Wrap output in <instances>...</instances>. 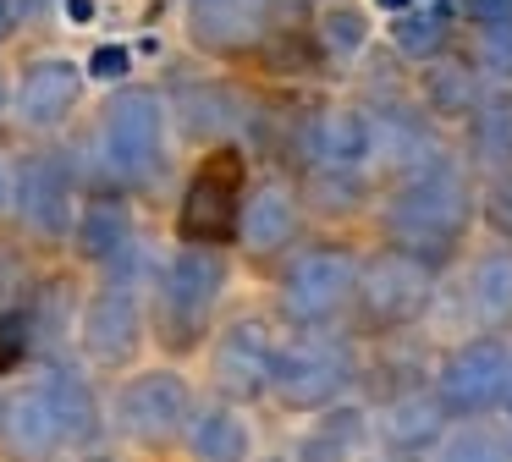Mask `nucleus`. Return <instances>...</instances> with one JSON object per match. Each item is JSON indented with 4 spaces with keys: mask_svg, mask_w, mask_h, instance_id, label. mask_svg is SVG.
I'll return each instance as SVG.
<instances>
[{
    "mask_svg": "<svg viewBox=\"0 0 512 462\" xmlns=\"http://www.w3.org/2000/svg\"><path fill=\"white\" fill-rule=\"evenodd\" d=\"M243 154L221 149L204 160V171L193 176L188 187V204H182V237L188 242H232L237 237V215H243Z\"/></svg>",
    "mask_w": 512,
    "mask_h": 462,
    "instance_id": "1",
    "label": "nucleus"
},
{
    "mask_svg": "<svg viewBox=\"0 0 512 462\" xmlns=\"http://www.w3.org/2000/svg\"><path fill=\"white\" fill-rule=\"evenodd\" d=\"M221 259L204 248H188L177 264H171L166 275V341H177V347H188L193 336H199L204 314H210L215 292H221Z\"/></svg>",
    "mask_w": 512,
    "mask_h": 462,
    "instance_id": "2",
    "label": "nucleus"
},
{
    "mask_svg": "<svg viewBox=\"0 0 512 462\" xmlns=\"http://www.w3.org/2000/svg\"><path fill=\"white\" fill-rule=\"evenodd\" d=\"M116 418H122V429L133 440H149V446H160V440L177 435V424L188 418V385L177 380V374H138L133 385L122 391V402H116Z\"/></svg>",
    "mask_w": 512,
    "mask_h": 462,
    "instance_id": "3",
    "label": "nucleus"
},
{
    "mask_svg": "<svg viewBox=\"0 0 512 462\" xmlns=\"http://www.w3.org/2000/svg\"><path fill=\"white\" fill-rule=\"evenodd\" d=\"M468 215V198L457 182H424L419 193H408L397 209H391V231L413 248H446L457 237Z\"/></svg>",
    "mask_w": 512,
    "mask_h": 462,
    "instance_id": "4",
    "label": "nucleus"
},
{
    "mask_svg": "<svg viewBox=\"0 0 512 462\" xmlns=\"http://www.w3.org/2000/svg\"><path fill=\"white\" fill-rule=\"evenodd\" d=\"M160 143V105L155 94H116V105L105 110V149H111V165L122 176H144L149 160H155Z\"/></svg>",
    "mask_w": 512,
    "mask_h": 462,
    "instance_id": "5",
    "label": "nucleus"
},
{
    "mask_svg": "<svg viewBox=\"0 0 512 462\" xmlns=\"http://www.w3.org/2000/svg\"><path fill=\"white\" fill-rule=\"evenodd\" d=\"M512 380V363H507V347L501 341H468L441 374V396L457 407V413H479L490 407Z\"/></svg>",
    "mask_w": 512,
    "mask_h": 462,
    "instance_id": "6",
    "label": "nucleus"
},
{
    "mask_svg": "<svg viewBox=\"0 0 512 462\" xmlns=\"http://www.w3.org/2000/svg\"><path fill=\"white\" fill-rule=\"evenodd\" d=\"M342 380H347V363H342V352L325 347V341H292L276 358V385H281V402L287 407L331 402Z\"/></svg>",
    "mask_w": 512,
    "mask_h": 462,
    "instance_id": "7",
    "label": "nucleus"
},
{
    "mask_svg": "<svg viewBox=\"0 0 512 462\" xmlns=\"http://www.w3.org/2000/svg\"><path fill=\"white\" fill-rule=\"evenodd\" d=\"M353 292V259L347 253H309L298 270L287 275V314L292 319H325L342 297Z\"/></svg>",
    "mask_w": 512,
    "mask_h": 462,
    "instance_id": "8",
    "label": "nucleus"
},
{
    "mask_svg": "<svg viewBox=\"0 0 512 462\" xmlns=\"http://www.w3.org/2000/svg\"><path fill=\"white\" fill-rule=\"evenodd\" d=\"M270 380V341H265V325H232L215 347V385L226 396H259Z\"/></svg>",
    "mask_w": 512,
    "mask_h": 462,
    "instance_id": "9",
    "label": "nucleus"
},
{
    "mask_svg": "<svg viewBox=\"0 0 512 462\" xmlns=\"http://www.w3.org/2000/svg\"><path fill=\"white\" fill-rule=\"evenodd\" d=\"M0 435H6V451H12L17 462H50V451L61 446V429H56V413H50L45 391L12 396Z\"/></svg>",
    "mask_w": 512,
    "mask_h": 462,
    "instance_id": "10",
    "label": "nucleus"
},
{
    "mask_svg": "<svg viewBox=\"0 0 512 462\" xmlns=\"http://www.w3.org/2000/svg\"><path fill=\"white\" fill-rule=\"evenodd\" d=\"M364 303L375 319H408L424 303V264L408 253H386L364 281Z\"/></svg>",
    "mask_w": 512,
    "mask_h": 462,
    "instance_id": "11",
    "label": "nucleus"
},
{
    "mask_svg": "<svg viewBox=\"0 0 512 462\" xmlns=\"http://www.w3.org/2000/svg\"><path fill=\"white\" fill-rule=\"evenodd\" d=\"M83 336H89V352L100 363H122L133 358L138 347V308L127 292H100L89 308V319H83Z\"/></svg>",
    "mask_w": 512,
    "mask_h": 462,
    "instance_id": "12",
    "label": "nucleus"
},
{
    "mask_svg": "<svg viewBox=\"0 0 512 462\" xmlns=\"http://www.w3.org/2000/svg\"><path fill=\"white\" fill-rule=\"evenodd\" d=\"M72 99H78V72H72L67 61H39L34 72L23 77L17 110H23V121H34V127H50V121H61L72 110Z\"/></svg>",
    "mask_w": 512,
    "mask_h": 462,
    "instance_id": "13",
    "label": "nucleus"
},
{
    "mask_svg": "<svg viewBox=\"0 0 512 462\" xmlns=\"http://www.w3.org/2000/svg\"><path fill=\"white\" fill-rule=\"evenodd\" d=\"M237 231H243L248 248H259V253L281 248V242L292 237V193L287 187H259L254 204L237 215Z\"/></svg>",
    "mask_w": 512,
    "mask_h": 462,
    "instance_id": "14",
    "label": "nucleus"
},
{
    "mask_svg": "<svg viewBox=\"0 0 512 462\" xmlns=\"http://www.w3.org/2000/svg\"><path fill=\"white\" fill-rule=\"evenodd\" d=\"M23 209L39 231H61L67 226V182L56 176V165H28L23 176Z\"/></svg>",
    "mask_w": 512,
    "mask_h": 462,
    "instance_id": "15",
    "label": "nucleus"
},
{
    "mask_svg": "<svg viewBox=\"0 0 512 462\" xmlns=\"http://www.w3.org/2000/svg\"><path fill=\"white\" fill-rule=\"evenodd\" d=\"M45 402H50V413H56L61 440H89L94 435V402H89L78 374H50Z\"/></svg>",
    "mask_w": 512,
    "mask_h": 462,
    "instance_id": "16",
    "label": "nucleus"
},
{
    "mask_svg": "<svg viewBox=\"0 0 512 462\" xmlns=\"http://www.w3.org/2000/svg\"><path fill=\"white\" fill-rule=\"evenodd\" d=\"M193 451H199L204 462H243L248 451V429L237 424L226 407H210V413L193 424Z\"/></svg>",
    "mask_w": 512,
    "mask_h": 462,
    "instance_id": "17",
    "label": "nucleus"
},
{
    "mask_svg": "<svg viewBox=\"0 0 512 462\" xmlns=\"http://www.w3.org/2000/svg\"><path fill=\"white\" fill-rule=\"evenodd\" d=\"M254 33V0H204L199 39L204 44H243Z\"/></svg>",
    "mask_w": 512,
    "mask_h": 462,
    "instance_id": "18",
    "label": "nucleus"
},
{
    "mask_svg": "<svg viewBox=\"0 0 512 462\" xmlns=\"http://www.w3.org/2000/svg\"><path fill=\"white\" fill-rule=\"evenodd\" d=\"M435 424H441V407L430 402V396H402V402H391L386 413H380V429H386L391 440H430Z\"/></svg>",
    "mask_w": 512,
    "mask_h": 462,
    "instance_id": "19",
    "label": "nucleus"
},
{
    "mask_svg": "<svg viewBox=\"0 0 512 462\" xmlns=\"http://www.w3.org/2000/svg\"><path fill=\"white\" fill-rule=\"evenodd\" d=\"M364 149H369V127H364V116L342 110V116H325V121H320V154H325L331 165H353V160H364Z\"/></svg>",
    "mask_w": 512,
    "mask_h": 462,
    "instance_id": "20",
    "label": "nucleus"
},
{
    "mask_svg": "<svg viewBox=\"0 0 512 462\" xmlns=\"http://www.w3.org/2000/svg\"><path fill=\"white\" fill-rule=\"evenodd\" d=\"M122 242H127V215H122V204H94L89 215H83L78 248L89 253V259H105V253H116Z\"/></svg>",
    "mask_w": 512,
    "mask_h": 462,
    "instance_id": "21",
    "label": "nucleus"
},
{
    "mask_svg": "<svg viewBox=\"0 0 512 462\" xmlns=\"http://www.w3.org/2000/svg\"><path fill=\"white\" fill-rule=\"evenodd\" d=\"M479 308L485 314H507L512 308V259L479 264Z\"/></svg>",
    "mask_w": 512,
    "mask_h": 462,
    "instance_id": "22",
    "label": "nucleus"
},
{
    "mask_svg": "<svg viewBox=\"0 0 512 462\" xmlns=\"http://www.w3.org/2000/svg\"><path fill=\"white\" fill-rule=\"evenodd\" d=\"M353 435H358V418L353 413L331 418V429H325V435H314L309 446H303V462H342L347 446H353Z\"/></svg>",
    "mask_w": 512,
    "mask_h": 462,
    "instance_id": "23",
    "label": "nucleus"
},
{
    "mask_svg": "<svg viewBox=\"0 0 512 462\" xmlns=\"http://www.w3.org/2000/svg\"><path fill=\"white\" fill-rule=\"evenodd\" d=\"M446 462H507V451H501L490 435H463L452 451H446Z\"/></svg>",
    "mask_w": 512,
    "mask_h": 462,
    "instance_id": "24",
    "label": "nucleus"
},
{
    "mask_svg": "<svg viewBox=\"0 0 512 462\" xmlns=\"http://www.w3.org/2000/svg\"><path fill=\"white\" fill-rule=\"evenodd\" d=\"M435 39H441L435 22H402V44H408V50H435Z\"/></svg>",
    "mask_w": 512,
    "mask_h": 462,
    "instance_id": "25",
    "label": "nucleus"
},
{
    "mask_svg": "<svg viewBox=\"0 0 512 462\" xmlns=\"http://www.w3.org/2000/svg\"><path fill=\"white\" fill-rule=\"evenodd\" d=\"M23 352V319H6L0 325V363H12Z\"/></svg>",
    "mask_w": 512,
    "mask_h": 462,
    "instance_id": "26",
    "label": "nucleus"
},
{
    "mask_svg": "<svg viewBox=\"0 0 512 462\" xmlns=\"http://www.w3.org/2000/svg\"><path fill=\"white\" fill-rule=\"evenodd\" d=\"M325 28H331V39H342V44H358V39H364L353 11H331V22H325Z\"/></svg>",
    "mask_w": 512,
    "mask_h": 462,
    "instance_id": "27",
    "label": "nucleus"
},
{
    "mask_svg": "<svg viewBox=\"0 0 512 462\" xmlns=\"http://www.w3.org/2000/svg\"><path fill=\"white\" fill-rule=\"evenodd\" d=\"M94 72H100V77H122L127 72V55L122 50H100V55H94Z\"/></svg>",
    "mask_w": 512,
    "mask_h": 462,
    "instance_id": "28",
    "label": "nucleus"
},
{
    "mask_svg": "<svg viewBox=\"0 0 512 462\" xmlns=\"http://www.w3.org/2000/svg\"><path fill=\"white\" fill-rule=\"evenodd\" d=\"M6 204H12V165L0 160V209H6Z\"/></svg>",
    "mask_w": 512,
    "mask_h": 462,
    "instance_id": "29",
    "label": "nucleus"
},
{
    "mask_svg": "<svg viewBox=\"0 0 512 462\" xmlns=\"http://www.w3.org/2000/svg\"><path fill=\"white\" fill-rule=\"evenodd\" d=\"M386 6H402V0H386Z\"/></svg>",
    "mask_w": 512,
    "mask_h": 462,
    "instance_id": "30",
    "label": "nucleus"
}]
</instances>
